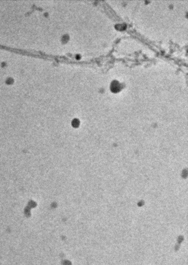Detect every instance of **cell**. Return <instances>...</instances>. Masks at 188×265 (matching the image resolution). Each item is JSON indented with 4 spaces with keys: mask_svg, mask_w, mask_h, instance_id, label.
<instances>
[{
    "mask_svg": "<svg viewBox=\"0 0 188 265\" xmlns=\"http://www.w3.org/2000/svg\"><path fill=\"white\" fill-rule=\"evenodd\" d=\"M111 90L114 92H117L120 90V85L117 81H114L111 83Z\"/></svg>",
    "mask_w": 188,
    "mask_h": 265,
    "instance_id": "6da1fadb",
    "label": "cell"
}]
</instances>
